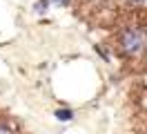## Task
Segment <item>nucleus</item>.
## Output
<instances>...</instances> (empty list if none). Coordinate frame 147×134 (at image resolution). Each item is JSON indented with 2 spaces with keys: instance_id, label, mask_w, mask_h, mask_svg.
Here are the masks:
<instances>
[{
  "instance_id": "f257e3e1",
  "label": "nucleus",
  "mask_w": 147,
  "mask_h": 134,
  "mask_svg": "<svg viewBox=\"0 0 147 134\" xmlns=\"http://www.w3.org/2000/svg\"><path fill=\"white\" fill-rule=\"evenodd\" d=\"M118 49L127 58H138L147 49V31L136 25L125 27L118 36Z\"/></svg>"
},
{
  "instance_id": "f03ea898",
  "label": "nucleus",
  "mask_w": 147,
  "mask_h": 134,
  "mask_svg": "<svg viewBox=\"0 0 147 134\" xmlns=\"http://www.w3.org/2000/svg\"><path fill=\"white\" fill-rule=\"evenodd\" d=\"M0 134H13V132H11L7 125H0Z\"/></svg>"
}]
</instances>
